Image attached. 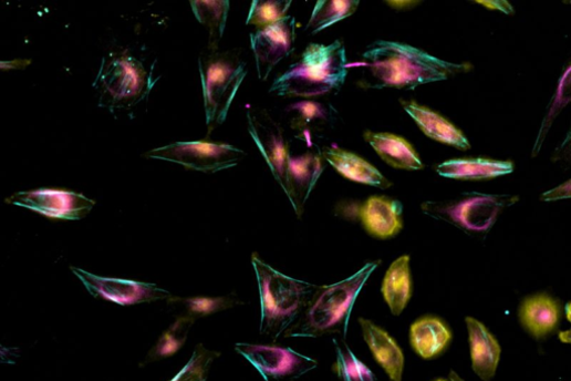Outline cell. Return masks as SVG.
Wrapping results in <instances>:
<instances>
[{
  "instance_id": "obj_1",
  "label": "cell",
  "mask_w": 571,
  "mask_h": 381,
  "mask_svg": "<svg viewBox=\"0 0 571 381\" xmlns=\"http://www.w3.org/2000/svg\"><path fill=\"white\" fill-rule=\"evenodd\" d=\"M359 65L366 72L360 82L364 87L398 90L446 81L473 69L470 64L450 63L411 45L388 41L368 45Z\"/></svg>"
},
{
  "instance_id": "obj_2",
  "label": "cell",
  "mask_w": 571,
  "mask_h": 381,
  "mask_svg": "<svg viewBox=\"0 0 571 381\" xmlns=\"http://www.w3.org/2000/svg\"><path fill=\"white\" fill-rule=\"evenodd\" d=\"M251 264L260 298L259 331L276 341L303 316L321 287L280 274L256 253Z\"/></svg>"
},
{
  "instance_id": "obj_3",
  "label": "cell",
  "mask_w": 571,
  "mask_h": 381,
  "mask_svg": "<svg viewBox=\"0 0 571 381\" xmlns=\"http://www.w3.org/2000/svg\"><path fill=\"white\" fill-rule=\"evenodd\" d=\"M349 73L346 50L341 41L310 44L299 62L279 75L269 93L282 97H314L339 91Z\"/></svg>"
},
{
  "instance_id": "obj_4",
  "label": "cell",
  "mask_w": 571,
  "mask_h": 381,
  "mask_svg": "<svg viewBox=\"0 0 571 381\" xmlns=\"http://www.w3.org/2000/svg\"><path fill=\"white\" fill-rule=\"evenodd\" d=\"M380 262H371L339 284L321 287L303 316L284 332V338H319L343 332L346 336L355 301Z\"/></svg>"
},
{
  "instance_id": "obj_5",
  "label": "cell",
  "mask_w": 571,
  "mask_h": 381,
  "mask_svg": "<svg viewBox=\"0 0 571 381\" xmlns=\"http://www.w3.org/2000/svg\"><path fill=\"white\" fill-rule=\"evenodd\" d=\"M155 71V65L148 69L127 52L105 58L94 83L101 94V104L111 110H129L147 101L160 80Z\"/></svg>"
},
{
  "instance_id": "obj_6",
  "label": "cell",
  "mask_w": 571,
  "mask_h": 381,
  "mask_svg": "<svg viewBox=\"0 0 571 381\" xmlns=\"http://www.w3.org/2000/svg\"><path fill=\"white\" fill-rule=\"evenodd\" d=\"M519 202L515 195L465 193L445 200L424 202L421 210L428 217L450 224L475 238H485L499 216Z\"/></svg>"
},
{
  "instance_id": "obj_7",
  "label": "cell",
  "mask_w": 571,
  "mask_h": 381,
  "mask_svg": "<svg viewBox=\"0 0 571 381\" xmlns=\"http://www.w3.org/2000/svg\"><path fill=\"white\" fill-rule=\"evenodd\" d=\"M199 70L203 82L208 134L227 119L230 106L247 75V63L237 52L209 51L200 54Z\"/></svg>"
},
{
  "instance_id": "obj_8",
  "label": "cell",
  "mask_w": 571,
  "mask_h": 381,
  "mask_svg": "<svg viewBox=\"0 0 571 381\" xmlns=\"http://www.w3.org/2000/svg\"><path fill=\"white\" fill-rule=\"evenodd\" d=\"M146 157L178 164L190 171L215 174L237 166L246 157V153L227 144L184 142L154 150Z\"/></svg>"
},
{
  "instance_id": "obj_9",
  "label": "cell",
  "mask_w": 571,
  "mask_h": 381,
  "mask_svg": "<svg viewBox=\"0 0 571 381\" xmlns=\"http://www.w3.org/2000/svg\"><path fill=\"white\" fill-rule=\"evenodd\" d=\"M235 349L257 369L264 381H293L319 365L315 359L290 348L239 342Z\"/></svg>"
},
{
  "instance_id": "obj_10",
  "label": "cell",
  "mask_w": 571,
  "mask_h": 381,
  "mask_svg": "<svg viewBox=\"0 0 571 381\" xmlns=\"http://www.w3.org/2000/svg\"><path fill=\"white\" fill-rule=\"evenodd\" d=\"M336 216L347 220H360L373 237L387 239L403 228V205L384 196H372L366 202H341L335 207Z\"/></svg>"
},
{
  "instance_id": "obj_11",
  "label": "cell",
  "mask_w": 571,
  "mask_h": 381,
  "mask_svg": "<svg viewBox=\"0 0 571 381\" xmlns=\"http://www.w3.org/2000/svg\"><path fill=\"white\" fill-rule=\"evenodd\" d=\"M248 131L259 152L268 164L272 176L288 192L289 143L283 131L266 110H248Z\"/></svg>"
},
{
  "instance_id": "obj_12",
  "label": "cell",
  "mask_w": 571,
  "mask_h": 381,
  "mask_svg": "<svg viewBox=\"0 0 571 381\" xmlns=\"http://www.w3.org/2000/svg\"><path fill=\"white\" fill-rule=\"evenodd\" d=\"M295 41L297 20L291 16L250 34V45L260 81H266L273 68L293 52Z\"/></svg>"
},
{
  "instance_id": "obj_13",
  "label": "cell",
  "mask_w": 571,
  "mask_h": 381,
  "mask_svg": "<svg viewBox=\"0 0 571 381\" xmlns=\"http://www.w3.org/2000/svg\"><path fill=\"white\" fill-rule=\"evenodd\" d=\"M72 270L93 297L118 306L153 303L172 298L169 291L157 285L102 278L75 268Z\"/></svg>"
},
{
  "instance_id": "obj_14",
  "label": "cell",
  "mask_w": 571,
  "mask_h": 381,
  "mask_svg": "<svg viewBox=\"0 0 571 381\" xmlns=\"http://www.w3.org/2000/svg\"><path fill=\"white\" fill-rule=\"evenodd\" d=\"M8 203L34 210L49 218L69 220L84 218L95 205V202L81 194L58 189L19 193L9 198Z\"/></svg>"
},
{
  "instance_id": "obj_15",
  "label": "cell",
  "mask_w": 571,
  "mask_h": 381,
  "mask_svg": "<svg viewBox=\"0 0 571 381\" xmlns=\"http://www.w3.org/2000/svg\"><path fill=\"white\" fill-rule=\"evenodd\" d=\"M324 162L321 153L309 151L303 155H295L289 146L286 195L299 217L303 215L305 204L325 169Z\"/></svg>"
},
{
  "instance_id": "obj_16",
  "label": "cell",
  "mask_w": 571,
  "mask_h": 381,
  "mask_svg": "<svg viewBox=\"0 0 571 381\" xmlns=\"http://www.w3.org/2000/svg\"><path fill=\"white\" fill-rule=\"evenodd\" d=\"M401 104L426 137L460 151L471 148L469 141L461 131L439 113L413 101L403 100Z\"/></svg>"
},
{
  "instance_id": "obj_17",
  "label": "cell",
  "mask_w": 571,
  "mask_h": 381,
  "mask_svg": "<svg viewBox=\"0 0 571 381\" xmlns=\"http://www.w3.org/2000/svg\"><path fill=\"white\" fill-rule=\"evenodd\" d=\"M473 369L484 381H490L501 357V347L488 328L473 317L466 318Z\"/></svg>"
},
{
  "instance_id": "obj_18",
  "label": "cell",
  "mask_w": 571,
  "mask_h": 381,
  "mask_svg": "<svg viewBox=\"0 0 571 381\" xmlns=\"http://www.w3.org/2000/svg\"><path fill=\"white\" fill-rule=\"evenodd\" d=\"M364 340L373 357L385 370L392 381H402L404 371V353L396 341L374 322L359 319Z\"/></svg>"
},
{
  "instance_id": "obj_19",
  "label": "cell",
  "mask_w": 571,
  "mask_h": 381,
  "mask_svg": "<svg viewBox=\"0 0 571 381\" xmlns=\"http://www.w3.org/2000/svg\"><path fill=\"white\" fill-rule=\"evenodd\" d=\"M321 154L324 161L352 182L380 189H387L393 185L374 166L352 153L336 147H326Z\"/></svg>"
},
{
  "instance_id": "obj_20",
  "label": "cell",
  "mask_w": 571,
  "mask_h": 381,
  "mask_svg": "<svg viewBox=\"0 0 571 381\" xmlns=\"http://www.w3.org/2000/svg\"><path fill=\"white\" fill-rule=\"evenodd\" d=\"M286 112L292 114L290 124L298 134L297 138L308 144L335 120V110L332 106L313 101L295 103L286 107Z\"/></svg>"
},
{
  "instance_id": "obj_21",
  "label": "cell",
  "mask_w": 571,
  "mask_h": 381,
  "mask_svg": "<svg viewBox=\"0 0 571 381\" xmlns=\"http://www.w3.org/2000/svg\"><path fill=\"white\" fill-rule=\"evenodd\" d=\"M453 333L439 318L426 316L416 320L409 329V341L414 351L423 359H433L450 343Z\"/></svg>"
},
{
  "instance_id": "obj_22",
  "label": "cell",
  "mask_w": 571,
  "mask_h": 381,
  "mask_svg": "<svg viewBox=\"0 0 571 381\" xmlns=\"http://www.w3.org/2000/svg\"><path fill=\"white\" fill-rule=\"evenodd\" d=\"M560 313V306L553 298L547 295H537L522 302L519 309V319L530 334L540 339L557 328Z\"/></svg>"
},
{
  "instance_id": "obj_23",
  "label": "cell",
  "mask_w": 571,
  "mask_h": 381,
  "mask_svg": "<svg viewBox=\"0 0 571 381\" xmlns=\"http://www.w3.org/2000/svg\"><path fill=\"white\" fill-rule=\"evenodd\" d=\"M364 140L387 165L403 171L424 168L419 156L405 140L386 133L365 132Z\"/></svg>"
},
{
  "instance_id": "obj_24",
  "label": "cell",
  "mask_w": 571,
  "mask_h": 381,
  "mask_svg": "<svg viewBox=\"0 0 571 381\" xmlns=\"http://www.w3.org/2000/svg\"><path fill=\"white\" fill-rule=\"evenodd\" d=\"M512 172L511 162L486 158L451 159L437 167V173L442 177L468 182L494 179Z\"/></svg>"
},
{
  "instance_id": "obj_25",
  "label": "cell",
  "mask_w": 571,
  "mask_h": 381,
  "mask_svg": "<svg viewBox=\"0 0 571 381\" xmlns=\"http://www.w3.org/2000/svg\"><path fill=\"white\" fill-rule=\"evenodd\" d=\"M409 257L395 260L388 268L382 284V296L393 316L398 317L412 297V275Z\"/></svg>"
},
{
  "instance_id": "obj_26",
  "label": "cell",
  "mask_w": 571,
  "mask_h": 381,
  "mask_svg": "<svg viewBox=\"0 0 571 381\" xmlns=\"http://www.w3.org/2000/svg\"><path fill=\"white\" fill-rule=\"evenodd\" d=\"M190 6L196 19L209 32V51H217L226 30L230 2L228 0H217V2L194 0Z\"/></svg>"
},
{
  "instance_id": "obj_27",
  "label": "cell",
  "mask_w": 571,
  "mask_h": 381,
  "mask_svg": "<svg viewBox=\"0 0 571 381\" xmlns=\"http://www.w3.org/2000/svg\"><path fill=\"white\" fill-rule=\"evenodd\" d=\"M356 0H320L307 27L311 35L352 17L359 9Z\"/></svg>"
},
{
  "instance_id": "obj_28",
  "label": "cell",
  "mask_w": 571,
  "mask_h": 381,
  "mask_svg": "<svg viewBox=\"0 0 571 381\" xmlns=\"http://www.w3.org/2000/svg\"><path fill=\"white\" fill-rule=\"evenodd\" d=\"M195 321L196 319L189 316L179 317L175 323L163 333L143 364L168 358L177 353L187 342Z\"/></svg>"
},
{
  "instance_id": "obj_29",
  "label": "cell",
  "mask_w": 571,
  "mask_h": 381,
  "mask_svg": "<svg viewBox=\"0 0 571 381\" xmlns=\"http://www.w3.org/2000/svg\"><path fill=\"white\" fill-rule=\"evenodd\" d=\"M168 305L181 307L186 316L197 320L200 317H208L218 312L231 309L238 305H242L237 296L228 297H194V298H170Z\"/></svg>"
},
{
  "instance_id": "obj_30",
  "label": "cell",
  "mask_w": 571,
  "mask_h": 381,
  "mask_svg": "<svg viewBox=\"0 0 571 381\" xmlns=\"http://www.w3.org/2000/svg\"><path fill=\"white\" fill-rule=\"evenodd\" d=\"M336 362L334 370L341 381H378L373 371L363 363L346 343L334 340Z\"/></svg>"
},
{
  "instance_id": "obj_31",
  "label": "cell",
  "mask_w": 571,
  "mask_h": 381,
  "mask_svg": "<svg viewBox=\"0 0 571 381\" xmlns=\"http://www.w3.org/2000/svg\"><path fill=\"white\" fill-rule=\"evenodd\" d=\"M292 0H255L251 3L246 25L266 28L288 17Z\"/></svg>"
},
{
  "instance_id": "obj_32",
  "label": "cell",
  "mask_w": 571,
  "mask_h": 381,
  "mask_svg": "<svg viewBox=\"0 0 571 381\" xmlns=\"http://www.w3.org/2000/svg\"><path fill=\"white\" fill-rule=\"evenodd\" d=\"M220 352L198 344L188 363L172 381H207L210 369Z\"/></svg>"
},
{
  "instance_id": "obj_33",
  "label": "cell",
  "mask_w": 571,
  "mask_h": 381,
  "mask_svg": "<svg viewBox=\"0 0 571 381\" xmlns=\"http://www.w3.org/2000/svg\"><path fill=\"white\" fill-rule=\"evenodd\" d=\"M569 84H570V66H568L565 69L563 75L561 76V80H560V83H559V86L557 90V94L554 95V99L552 100L553 103H551L549 106L550 113H547L543 119L538 141L536 142V145L533 147V153H532L533 157L536 155H538V153L541 148L542 142L544 141L554 117L559 114L560 110L565 105V103L569 102V101H563L564 95L569 94Z\"/></svg>"
},
{
  "instance_id": "obj_34",
  "label": "cell",
  "mask_w": 571,
  "mask_h": 381,
  "mask_svg": "<svg viewBox=\"0 0 571 381\" xmlns=\"http://www.w3.org/2000/svg\"><path fill=\"white\" fill-rule=\"evenodd\" d=\"M563 198H570V181L541 196V200L544 202L559 200Z\"/></svg>"
},
{
  "instance_id": "obj_35",
  "label": "cell",
  "mask_w": 571,
  "mask_h": 381,
  "mask_svg": "<svg viewBox=\"0 0 571 381\" xmlns=\"http://www.w3.org/2000/svg\"><path fill=\"white\" fill-rule=\"evenodd\" d=\"M477 3L486 7L487 9L501 11L502 13H505L507 16L515 14L512 7L508 2H499V0H497V2H477Z\"/></svg>"
},
{
  "instance_id": "obj_36",
  "label": "cell",
  "mask_w": 571,
  "mask_h": 381,
  "mask_svg": "<svg viewBox=\"0 0 571 381\" xmlns=\"http://www.w3.org/2000/svg\"><path fill=\"white\" fill-rule=\"evenodd\" d=\"M450 381H465L456 371L450 372Z\"/></svg>"
},
{
  "instance_id": "obj_37",
  "label": "cell",
  "mask_w": 571,
  "mask_h": 381,
  "mask_svg": "<svg viewBox=\"0 0 571 381\" xmlns=\"http://www.w3.org/2000/svg\"><path fill=\"white\" fill-rule=\"evenodd\" d=\"M560 340H561L562 342L568 343V342L570 341V333H569V331H567V332H562V333L560 334Z\"/></svg>"
},
{
  "instance_id": "obj_38",
  "label": "cell",
  "mask_w": 571,
  "mask_h": 381,
  "mask_svg": "<svg viewBox=\"0 0 571 381\" xmlns=\"http://www.w3.org/2000/svg\"><path fill=\"white\" fill-rule=\"evenodd\" d=\"M569 309H570V303L567 305L565 307V312H567V318L568 320H570V312H569Z\"/></svg>"
},
{
  "instance_id": "obj_39",
  "label": "cell",
  "mask_w": 571,
  "mask_h": 381,
  "mask_svg": "<svg viewBox=\"0 0 571 381\" xmlns=\"http://www.w3.org/2000/svg\"><path fill=\"white\" fill-rule=\"evenodd\" d=\"M436 381H448V380H446V379H438V380H436Z\"/></svg>"
}]
</instances>
